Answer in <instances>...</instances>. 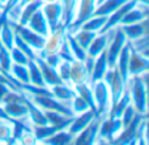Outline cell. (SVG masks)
<instances>
[{"label": "cell", "mask_w": 149, "mask_h": 145, "mask_svg": "<svg viewBox=\"0 0 149 145\" xmlns=\"http://www.w3.org/2000/svg\"><path fill=\"white\" fill-rule=\"evenodd\" d=\"M130 101L136 114L147 115L148 112V72L140 76H131L126 84Z\"/></svg>", "instance_id": "6da1fadb"}, {"label": "cell", "mask_w": 149, "mask_h": 145, "mask_svg": "<svg viewBox=\"0 0 149 145\" xmlns=\"http://www.w3.org/2000/svg\"><path fill=\"white\" fill-rule=\"evenodd\" d=\"M90 85H92L95 109H97V118L103 119L109 115L111 109V94L109 90V86L103 80L95 81L94 84H90Z\"/></svg>", "instance_id": "7a4b0ae2"}, {"label": "cell", "mask_w": 149, "mask_h": 145, "mask_svg": "<svg viewBox=\"0 0 149 145\" xmlns=\"http://www.w3.org/2000/svg\"><path fill=\"white\" fill-rule=\"evenodd\" d=\"M28 96L39 109L58 111V112H60V114L65 115V117H73L70 106H68L67 103H63V102L58 101L51 94H28Z\"/></svg>", "instance_id": "3957f363"}, {"label": "cell", "mask_w": 149, "mask_h": 145, "mask_svg": "<svg viewBox=\"0 0 149 145\" xmlns=\"http://www.w3.org/2000/svg\"><path fill=\"white\" fill-rule=\"evenodd\" d=\"M127 43V38L124 35V33L122 31L120 26L111 29V35H110V41L109 44L106 47V56H107V63L109 67H114L116 63L120 51L123 50L124 44Z\"/></svg>", "instance_id": "277c9868"}, {"label": "cell", "mask_w": 149, "mask_h": 145, "mask_svg": "<svg viewBox=\"0 0 149 145\" xmlns=\"http://www.w3.org/2000/svg\"><path fill=\"white\" fill-rule=\"evenodd\" d=\"M103 81L107 84L109 90H110V94H111V105H114L123 94L124 89H126V83L122 78L116 67H109L107 72L105 73Z\"/></svg>", "instance_id": "5b68a950"}, {"label": "cell", "mask_w": 149, "mask_h": 145, "mask_svg": "<svg viewBox=\"0 0 149 145\" xmlns=\"http://www.w3.org/2000/svg\"><path fill=\"white\" fill-rule=\"evenodd\" d=\"M45 17L49 24L50 31H54L56 28L62 26V17H63V8L60 0L52 3H43L41 7Z\"/></svg>", "instance_id": "8992f818"}, {"label": "cell", "mask_w": 149, "mask_h": 145, "mask_svg": "<svg viewBox=\"0 0 149 145\" xmlns=\"http://www.w3.org/2000/svg\"><path fill=\"white\" fill-rule=\"evenodd\" d=\"M65 31L67 30H65L64 26H59L54 31H51L45 39L43 49L39 52H37V55L42 56V55H47V54H58L63 41L65 39Z\"/></svg>", "instance_id": "52a82bcc"}, {"label": "cell", "mask_w": 149, "mask_h": 145, "mask_svg": "<svg viewBox=\"0 0 149 145\" xmlns=\"http://www.w3.org/2000/svg\"><path fill=\"white\" fill-rule=\"evenodd\" d=\"M13 25H15L16 34L20 35L36 52H39L43 49L45 39H46L45 37L34 33V31L31 30V29H29L26 25H20V24H17V22H13Z\"/></svg>", "instance_id": "ba28073f"}, {"label": "cell", "mask_w": 149, "mask_h": 145, "mask_svg": "<svg viewBox=\"0 0 149 145\" xmlns=\"http://www.w3.org/2000/svg\"><path fill=\"white\" fill-rule=\"evenodd\" d=\"M100 120L95 118L88 127H85L82 131H80L77 135H74L72 144L74 145H93L95 144V139L98 135V127H100Z\"/></svg>", "instance_id": "9c48e42d"}, {"label": "cell", "mask_w": 149, "mask_h": 145, "mask_svg": "<svg viewBox=\"0 0 149 145\" xmlns=\"http://www.w3.org/2000/svg\"><path fill=\"white\" fill-rule=\"evenodd\" d=\"M95 118L97 117H95V112L93 111V110H86L85 112L73 115L72 119H71V122H70V124L67 126L65 130L74 136V135H77L80 131L84 130L85 127H88Z\"/></svg>", "instance_id": "30bf717a"}, {"label": "cell", "mask_w": 149, "mask_h": 145, "mask_svg": "<svg viewBox=\"0 0 149 145\" xmlns=\"http://www.w3.org/2000/svg\"><path fill=\"white\" fill-rule=\"evenodd\" d=\"M148 4L145 3H137L123 16V18L120 20V25H130V24H135V22H141V21L147 20L148 18Z\"/></svg>", "instance_id": "8fae6325"}, {"label": "cell", "mask_w": 149, "mask_h": 145, "mask_svg": "<svg viewBox=\"0 0 149 145\" xmlns=\"http://www.w3.org/2000/svg\"><path fill=\"white\" fill-rule=\"evenodd\" d=\"M135 4H136V1H135V0H127L123 5H120V7L115 10V12H113L110 16H107V20H106L105 25H103L102 30H101L100 33H106V31H109V30H111V29L116 28V26L120 24V20L123 18V16L126 15V13L128 12V10L131 9Z\"/></svg>", "instance_id": "7c38bea8"}, {"label": "cell", "mask_w": 149, "mask_h": 145, "mask_svg": "<svg viewBox=\"0 0 149 145\" xmlns=\"http://www.w3.org/2000/svg\"><path fill=\"white\" fill-rule=\"evenodd\" d=\"M1 107H3V110H4V112L10 119H28L29 110H28L26 103L24 102L22 94H21V99L3 103Z\"/></svg>", "instance_id": "4fadbf2b"}, {"label": "cell", "mask_w": 149, "mask_h": 145, "mask_svg": "<svg viewBox=\"0 0 149 145\" xmlns=\"http://www.w3.org/2000/svg\"><path fill=\"white\" fill-rule=\"evenodd\" d=\"M149 68V59L148 56L136 52L131 47V55H130V64H128V72L130 77L131 76H140L141 73L148 72Z\"/></svg>", "instance_id": "5bb4252c"}, {"label": "cell", "mask_w": 149, "mask_h": 145, "mask_svg": "<svg viewBox=\"0 0 149 145\" xmlns=\"http://www.w3.org/2000/svg\"><path fill=\"white\" fill-rule=\"evenodd\" d=\"M26 26H28L29 29H31L34 33L39 34V35L45 37V38L51 33L50 28H49V24H47V20H46V17H45L41 8L37 9L36 12L33 13V16H31V17L29 18V21L26 22Z\"/></svg>", "instance_id": "9a60e30c"}, {"label": "cell", "mask_w": 149, "mask_h": 145, "mask_svg": "<svg viewBox=\"0 0 149 145\" xmlns=\"http://www.w3.org/2000/svg\"><path fill=\"white\" fill-rule=\"evenodd\" d=\"M107 69H109V63H107V56H106V50H105L102 54H100L98 56L94 58L93 67L89 75V84H94L95 81L103 80Z\"/></svg>", "instance_id": "2e32d148"}, {"label": "cell", "mask_w": 149, "mask_h": 145, "mask_svg": "<svg viewBox=\"0 0 149 145\" xmlns=\"http://www.w3.org/2000/svg\"><path fill=\"white\" fill-rule=\"evenodd\" d=\"M36 62H37V64H38L39 69H41L42 77H43V81H45V84H46L47 88L54 86V85H59V84H63L62 78L59 77V75H58L56 69H55L54 67L49 65L42 58H39L38 55H37V58H36Z\"/></svg>", "instance_id": "e0dca14e"}, {"label": "cell", "mask_w": 149, "mask_h": 145, "mask_svg": "<svg viewBox=\"0 0 149 145\" xmlns=\"http://www.w3.org/2000/svg\"><path fill=\"white\" fill-rule=\"evenodd\" d=\"M89 83V72L84 62L80 60H73L71 62V72H70V84L76 85V84Z\"/></svg>", "instance_id": "ac0fdd59"}, {"label": "cell", "mask_w": 149, "mask_h": 145, "mask_svg": "<svg viewBox=\"0 0 149 145\" xmlns=\"http://www.w3.org/2000/svg\"><path fill=\"white\" fill-rule=\"evenodd\" d=\"M110 35H111V30L106 31V33H98L94 37V39L92 41V43L89 44V47L86 49V55L88 56L95 58L100 54H102L106 50L110 41Z\"/></svg>", "instance_id": "d6986e66"}, {"label": "cell", "mask_w": 149, "mask_h": 145, "mask_svg": "<svg viewBox=\"0 0 149 145\" xmlns=\"http://www.w3.org/2000/svg\"><path fill=\"white\" fill-rule=\"evenodd\" d=\"M147 22H148V18L141 21V22H135V24H130V25H120V29L124 33V35H126L127 41L132 42L135 39H139L143 35L148 34Z\"/></svg>", "instance_id": "ffe728a7"}, {"label": "cell", "mask_w": 149, "mask_h": 145, "mask_svg": "<svg viewBox=\"0 0 149 145\" xmlns=\"http://www.w3.org/2000/svg\"><path fill=\"white\" fill-rule=\"evenodd\" d=\"M130 55H131V44L127 41V43L124 44L123 50L120 51L118 59H116V63L114 67H116V69L119 71L122 78L124 80V83L127 84L130 78V72H128V64H130Z\"/></svg>", "instance_id": "44dd1931"}, {"label": "cell", "mask_w": 149, "mask_h": 145, "mask_svg": "<svg viewBox=\"0 0 149 145\" xmlns=\"http://www.w3.org/2000/svg\"><path fill=\"white\" fill-rule=\"evenodd\" d=\"M49 89H50V93H51V96L54 97V98H56L58 101L63 102V103H67V105H70L72 97L76 94L73 86L71 85V84H65V83L59 84V85L50 86Z\"/></svg>", "instance_id": "7402d4cb"}, {"label": "cell", "mask_w": 149, "mask_h": 145, "mask_svg": "<svg viewBox=\"0 0 149 145\" xmlns=\"http://www.w3.org/2000/svg\"><path fill=\"white\" fill-rule=\"evenodd\" d=\"M73 137L74 136L72 133H70L65 128H63V130L55 132L54 135H51L50 137L42 140L39 144H43V145H68V144H72Z\"/></svg>", "instance_id": "603a6c76"}, {"label": "cell", "mask_w": 149, "mask_h": 145, "mask_svg": "<svg viewBox=\"0 0 149 145\" xmlns=\"http://www.w3.org/2000/svg\"><path fill=\"white\" fill-rule=\"evenodd\" d=\"M63 8V17H62V26H64L65 30L72 24L74 16H76V7L77 0H60Z\"/></svg>", "instance_id": "cb8c5ba5"}, {"label": "cell", "mask_w": 149, "mask_h": 145, "mask_svg": "<svg viewBox=\"0 0 149 145\" xmlns=\"http://www.w3.org/2000/svg\"><path fill=\"white\" fill-rule=\"evenodd\" d=\"M126 1L127 0H103L95 7L93 16H110Z\"/></svg>", "instance_id": "d4e9b609"}, {"label": "cell", "mask_w": 149, "mask_h": 145, "mask_svg": "<svg viewBox=\"0 0 149 145\" xmlns=\"http://www.w3.org/2000/svg\"><path fill=\"white\" fill-rule=\"evenodd\" d=\"M106 20H107V16H92V17H89L88 20H85L77 29H84V30L94 31V33L98 34L102 30ZM74 30H76V29H74Z\"/></svg>", "instance_id": "484cf974"}, {"label": "cell", "mask_w": 149, "mask_h": 145, "mask_svg": "<svg viewBox=\"0 0 149 145\" xmlns=\"http://www.w3.org/2000/svg\"><path fill=\"white\" fill-rule=\"evenodd\" d=\"M65 39H67V43H68V46H70V50L73 55V59L80 60V62H84L85 58L88 56L86 50H85L82 46H80V43L74 39V37L72 35L71 31H65Z\"/></svg>", "instance_id": "4316f807"}, {"label": "cell", "mask_w": 149, "mask_h": 145, "mask_svg": "<svg viewBox=\"0 0 149 145\" xmlns=\"http://www.w3.org/2000/svg\"><path fill=\"white\" fill-rule=\"evenodd\" d=\"M42 4H43V3H42L41 0H31V1L26 3V4L21 8V13H20L17 24H20V25H26L29 18L33 16V13L36 12L37 9H39V8L42 7Z\"/></svg>", "instance_id": "83f0119b"}, {"label": "cell", "mask_w": 149, "mask_h": 145, "mask_svg": "<svg viewBox=\"0 0 149 145\" xmlns=\"http://www.w3.org/2000/svg\"><path fill=\"white\" fill-rule=\"evenodd\" d=\"M8 73H9L13 78H16L17 81H20V83L30 84V81H29L28 64H17V63H10V67H9Z\"/></svg>", "instance_id": "f1b7e54d"}, {"label": "cell", "mask_w": 149, "mask_h": 145, "mask_svg": "<svg viewBox=\"0 0 149 145\" xmlns=\"http://www.w3.org/2000/svg\"><path fill=\"white\" fill-rule=\"evenodd\" d=\"M28 69H29V81H30L31 85L46 86V84H45V81H43V77H42V72H41V69H39L38 64H37L36 59L29 60Z\"/></svg>", "instance_id": "f546056e"}, {"label": "cell", "mask_w": 149, "mask_h": 145, "mask_svg": "<svg viewBox=\"0 0 149 145\" xmlns=\"http://www.w3.org/2000/svg\"><path fill=\"white\" fill-rule=\"evenodd\" d=\"M71 33H72V35L74 37V39L80 43V46H82L85 50L89 47V44L92 43L94 37L97 35V33H94V31L84 30V29H76V30L71 31Z\"/></svg>", "instance_id": "4dcf8cb0"}, {"label": "cell", "mask_w": 149, "mask_h": 145, "mask_svg": "<svg viewBox=\"0 0 149 145\" xmlns=\"http://www.w3.org/2000/svg\"><path fill=\"white\" fill-rule=\"evenodd\" d=\"M0 144H13L12 120H3L0 123Z\"/></svg>", "instance_id": "1f68e13d"}, {"label": "cell", "mask_w": 149, "mask_h": 145, "mask_svg": "<svg viewBox=\"0 0 149 145\" xmlns=\"http://www.w3.org/2000/svg\"><path fill=\"white\" fill-rule=\"evenodd\" d=\"M68 106H70V109H71V111H72L73 115L81 114V112H85L86 110H90L89 105H88L86 102L79 96V94H74V96L72 97V99H71V102H70Z\"/></svg>", "instance_id": "d6a6232c"}, {"label": "cell", "mask_w": 149, "mask_h": 145, "mask_svg": "<svg viewBox=\"0 0 149 145\" xmlns=\"http://www.w3.org/2000/svg\"><path fill=\"white\" fill-rule=\"evenodd\" d=\"M130 42V41H128ZM132 50H135L136 52L144 55V56H148V46H149V41H148V34L143 35L141 38L135 39V41L130 42Z\"/></svg>", "instance_id": "836d02e7"}, {"label": "cell", "mask_w": 149, "mask_h": 145, "mask_svg": "<svg viewBox=\"0 0 149 145\" xmlns=\"http://www.w3.org/2000/svg\"><path fill=\"white\" fill-rule=\"evenodd\" d=\"M13 46L18 47V49H20L21 51H22L24 54H25L26 56L29 58V59L34 60L37 58V52L34 51V50L31 49V47L29 46V44L26 43V42L24 41V39L21 38L20 35H17V34H16V37H15V44H13Z\"/></svg>", "instance_id": "e575fe53"}, {"label": "cell", "mask_w": 149, "mask_h": 145, "mask_svg": "<svg viewBox=\"0 0 149 145\" xmlns=\"http://www.w3.org/2000/svg\"><path fill=\"white\" fill-rule=\"evenodd\" d=\"M56 72L63 83L70 84V72H71V62L67 60H60V63L56 65Z\"/></svg>", "instance_id": "d590c367"}, {"label": "cell", "mask_w": 149, "mask_h": 145, "mask_svg": "<svg viewBox=\"0 0 149 145\" xmlns=\"http://www.w3.org/2000/svg\"><path fill=\"white\" fill-rule=\"evenodd\" d=\"M16 144H21V145H36V144H38V140L36 139V136H34L31 128H29V130H25L20 136H18L17 140H16Z\"/></svg>", "instance_id": "8d00e7d4"}, {"label": "cell", "mask_w": 149, "mask_h": 145, "mask_svg": "<svg viewBox=\"0 0 149 145\" xmlns=\"http://www.w3.org/2000/svg\"><path fill=\"white\" fill-rule=\"evenodd\" d=\"M9 54H10V60L12 63H17V64H28L29 63V58L21 51L18 47L13 46L12 49L9 50Z\"/></svg>", "instance_id": "74e56055"}, {"label": "cell", "mask_w": 149, "mask_h": 145, "mask_svg": "<svg viewBox=\"0 0 149 145\" xmlns=\"http://www.w3.org/2000/svg\"><path fill=\"white\" fill-rule=\"evenodd\" d=\"M135 117H136V111H135V109L132 107V105L130 103L120 115V120H122V123H123V127H127V126L134 120Z\"/></svg>", "instance_id": "f35d334b"}, {"label": "cell", "mask_w": 149, "mask_h": 145, "mask_svg": "<svg viewBox=\"0 0 149 145\" xmlns=\"http://www.w3.org/2000/svg\"><path fill=\"white\" fill-rule=\"evenodd\" d=\"M58 55H59V58L62 60H67V62H73V55L72 52H71L70 50V46H68L67 43V39H64L62 43V46H60L59 51H58Z\"/></svg>", "instance_id": "ab89813d"}, {"label": "cell", "mask_w": 149, "mask_h": 145, "mask_svg": "<svg viewBox=\"0 0 149 145\" xmlns=\"http://www.w3.org/2000/svg\"><path fill=\"white\" fill-rule=\"evenodd\" d=\"M0 119H3V120H12V119H10V118L4 112V110H3V107H1V105H0Z\"/></svg>", "instance_id": "60d3db41"}, {"label": "cell", "mask_w": 149, "mask_h": 145, "mask_svg": "<svg viewBox=\"0 0 149 145\" xmlns=\"http://www.w3.org/2000/svg\"><path fill=\"white\" fill-rule=\"evenodd\" d=\"M9 1H10V0H0V3H1V4L4 5V8H5V5H7Z\"/></svg>", "instance_id": "b9f144b4"}, {"label": "cell", "mask_w": 149, "mask_h": 145, "mask_svg": "<svg viewBox=\"0 0 149 145\" xmlns=\"http://www.w3.org/2000/svg\"><path fill=\"white\" fill-rule=\"evenodd\" d=\"M42 3H52V1H58V0H41Z\"/></svg>", "instance_id": "7bdbcfd3"}, {"label": "cell", "mask_w": 149, "mask_h": 145, "mask_svg": "<svg viewBox=\"0 0 149 145\" xmlns=\"http://www.w3.org/2000/svg\"><path fill=\"white\" fill-rule=\"evenodd\" d=\"M3 10H4V5H3V4H1V3H0V13H1V12H3Z\"/></svg>", "instance_id": "ee69618b"}, {"label": "cell", "mask_w": 149, "mask_h": 145, "mask_svg": "<svg viewBox=\"0 0 149 145\" xmlns=\"http://www.w3.org/2000/svg\"><path fill=\"white\" fill-rule=\"evenodd\" d=\"M1 122H3V119H0V123H1Z\"/></svg>", "instance_id": "f6af8a7d"}]
</instances>
